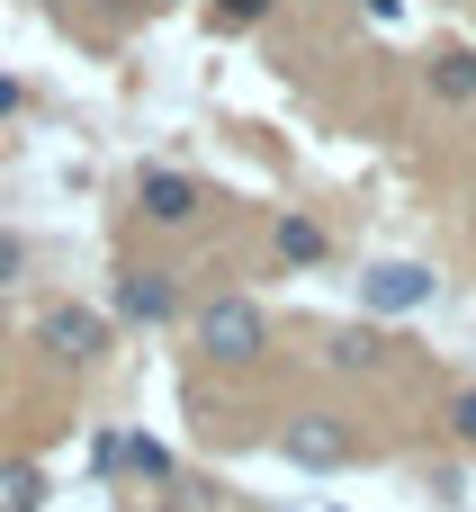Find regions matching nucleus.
I'll return each mask as SVG.
<instances>
[{"mask_svg": "<svg viewBox=\"0 0 476 512\" xmlns=\"http://www.w3.org/2000/svg\"><path fill=\"white\" fill-rule=\"evenodd\" d=\"M198 351H207L216 369H252V360L270 351V315H261L252 297H207V306H198Z\"/></svg>", "mask_w": 476, "mask_h": 512, "instance_id": "f257e3e1", "label": "nucleus"}, {"mask_svg": "<svg viewBox=\"0 0 476 512\" xmlns=\"http://www.w3.org/2000/svg\"><path fill=\"white\" fill-rule=\"evenodd\" d=\"M279 459H288V468H306V477H333V468H351V459H360V441H351V423H342V414H288Z\"/></svg>", "mask_w": 476, "mask_h": 512, "instance_id": "f03ea898", "label": "nucleus"}, {"mask_svg": "<svg viewBox=\"0 0 476 512\" xmlns=\"http://www.w3.org/2000/svg\"><path fill=\"white\" fill-rule=\"evenodd\" d=\"M36 342H45L54 360H72V369H81V360H99V351H108V315H99V306H45Z\"/></svg>", "mask_w": 476, "mask_h": 512, "instance_id": "7ed1b4c3", "label": "nucleus"}, {"mask_svg": "<svg viewBox=\"0 0 476 512\" xmlns=\"http://www.w3.org/2000/svg\"><path fill=\"white\" fill-rule=\"evenodd\" d=\"M135 207H144L153 225H189V216L207 207V189H198L189 171H162V162H153V171H135Z\"/></svg>", "mask_w": 476, "mask_h": 512, "instance_id": "20e7f679", "label": "nucleus"}, {"mask_svg": "<svg viewBox=\"0 0 476 512\" xmlns=\"http://www.w3.org/2000/svg\"><path fill=\"white\" fill-rule=\"evenodd\" d=\"M360 297H369L378 315H414V306H432V270H423V261H378V270L360 279Z\"/></svg>", "mask_w": 476, "mask_h": 512, "instance_id": "39448f33", "label": "nucleus"}, {"mask_svg": "<svg viewBox=\"0 0 476 512\" xmlns=\"http://www.w3.org/2000/svg\"><path fill=\"white\" fill-rule=\"evenodd\" d=\"M108 306H117V324H171L180 315V288H171V270H126Z\"/></svg>", "mask_w": 476, "mask_h": 512, "instance_id": "423d86ee", "label": "nucleus"}, {"mask_svg": "<svg viewBox=\"0 0 476 512\" xmlns=\"http://www.w3.org/2000/svg\"><path fill=\"white\" fill-rule=\"evenodd\" d=\"M432 99H450V108H468V99H476V54H468V45L432 54Z\"/></svg>", "mask_w": 476, "mask_h": 512, "instance_id": "0eeeda50", "label": "nucleus"}, {"mask_svg": "<svg viewBox=\"0 0 476 512\" xmlns=\"http://www.w3.org/2000/svg\"><path fill=\"white\" fill-rule=\"evenodd\" d=\"M270 243H279V261H297V270H315V261H324V225H315V216H279V234H270Z\"/></svg>", "mask_w": 476, "mask_h": 512, "instance_id": "6e6552de", "label": "nucleus"}, {"mask_svg": "<svg viewBox=\"0 0 476 512\" xmlns=\"http://www.w3.org/2000/svg\"><path fill=\"white\" fill-rule=\"evenodd\" d=\"M36 504H45V477H36L27 459H9V468H0V512H36Z\"/></svg>", "mask_w": 476, "mask_h": 512, "instance_id": "1a4fd4ad", "label": "nucleus"}, {"mask_svg": "<svg viewBox=\"0 0 476 512\" xmlns=\"http://www.w3.org/2000/svg\"><path fill=\"white\" fill-rule=\"evenodd\" d=\"M387 360V342L369 333V324H351V333H333V369H378Z\"/></svg>", "mask_w": 476, "mask_h": 512, "instance_id": "9d476101", "label": "nucleus"}, {"mask_svg": "<svg viewBox=\"0 0 476 512\" xmlns=\"http://www.w3.org/2000/svg\"><path fill=\"white\" fill-rule=\"evenodd\" d=\"M117 459H126L144 486H171V450H162V441H144V432H135V441H117Z\"/></svg>", "mask_w": 476, "mask_h": 512, "instance_id": "9b49d317", "label": "nucleus"}, {"mask_svg": "<svg viewBox=\"0 0 476 512\" xmlns=\"http://www.w3.org/2000/svg\"><path fill=\"white\" fill-rule=\"evenodd\" d=\"M261 18H270V0H207V27H225V36L261 27Z\"/></svg>", "mask_w": 476, "mask_h": 512, "instance_id": "f8f14e48", "label": "nucleus"}, {"mask_svg": "<svg viewBox=\"0 0 476 512\" xmlns=\"http://www.w3.org/2000/svg\"><path fill=\"white\" fill-rule=\"evenodd\" d=\"M450 441H459V450H476V387H459V396H450Z\"/></svg>", "mask_w": 476, "mask_h": 512, "instance_id": "ddd939ff", "label": "nucleus"}, {"mask_svg": "<svg viewBox=\"0 0 476 512\" xmlns=\"http://www.w3.org/2000/svg\"><path fill=\"white\" fill-rule=\"evenodd\" d=\"M18 270H27V243H18V234H0V288H9Z\"/></svg>", "mask_w": 476, "mask_h": 512, "instance_id": "4468645a", "label": "nucleus"}]
</instances>
